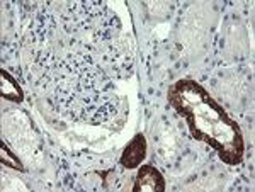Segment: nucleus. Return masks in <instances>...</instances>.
<instances>
[{"instance_id":"7ed1b4c3","label":"nucleus","mask_w":255,"mask_h":192,"mask_svg":"<svg viewBox=\"0 0 255 192\" xmlns=\"http://www.w3.org/2000/svg\"><path fill=\"white\" fill-rule=\"evenodd\" d=\"M2 82H3V84H2V92H3V96H5V97H9V99H10V91H15V92L20 94L19 85L15 84V80L10 79L9 73L2 72Z\"/></svg>"},{"instance_id":"f257e3e1","label":"nucleus","mask_w":255,"mask_h":192,"mask_svg":"<svg viewBox=\"0 0 255 192\" xmlns=\"http://www.w3.org/2000/svg\"><path fill=\"white\" fill-rule=\"evenodd\" d=\"M133 191H165V182H163L162 174L155 167L143 165L138 172L136 182L133 186Z\"/></svg>"},{"instance_id":"f03ea898","label":"nucleus","mask_w":255,"mask_h":192,"mask_svg":"<svg viewBox=\"0 0 255 192\" xmlns=\"http://www.w3.org/2000/svg\"><path fill=\"white\" fill-rule=\"evenodd\" d=\"M146 155V140L143 134H136V136L131 140L129 145L126 146L125 153L121 157V163L128 169H134L139 163L143 162Z\"/></svg>"}]
</instances>
